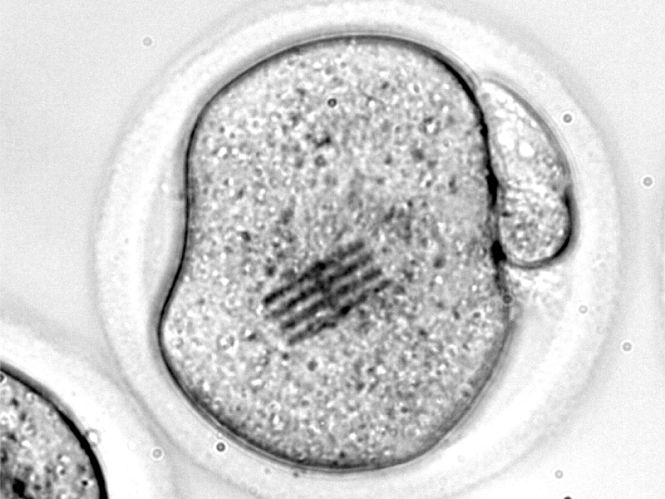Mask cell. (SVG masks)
I'll list each match as a JSON object with an SVG mask.
<instances>
[{
  "label": "cell",
  "instance_id": "1",
  "mask_svg": "<svg viewBox=\"0 0 665 499\" xmlns=\"http://www.w3.org/2000/svg\"><path fill=\"white\" fill-rule=\"evenodd\" d=\"M228 268L361 286L466 282L469 244L456 219L431 210L344 199L236 209Z\"/></svg>",
  "mask_w": 665,
  "mask_h": 499
}]
</instances>
